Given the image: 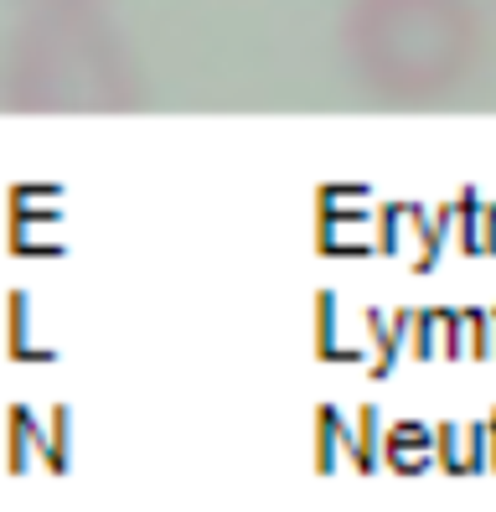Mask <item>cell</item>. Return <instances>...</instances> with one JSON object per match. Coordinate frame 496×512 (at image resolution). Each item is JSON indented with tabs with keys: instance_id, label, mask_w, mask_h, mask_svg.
<instances>
[{
	"instance_id": "1",
	"label": "cell",
	"mask_w": 496,
	"mask_h": 512,
	"mask_svg": "<svg viewBox=\"0 0 496 512\" xmlns=\"http://www.w3.org/2000/svg\"><path fill=\"white\" fill-rule=\"evenodd\" d=\"M145 78L124 32L99 11H31L0 52V104L21 114L140 109Z\"/></svg>"
},
{
	"instance_id": "3",
	"label": "cell",
	"mask_w": 496,
	"mask_h": 512,
	"mask_svg": "<svg viewBox=\"0 0 496 512\" xmlns=\"http://www.w3.org/2000/svg\"><path fill=\"white\" fill-rule=\"evenodd\" d=\"M26 11H83V6H104V0H21Z\"/></svg>"
},
{
	"instance_id": "2",
	"label": "cell",
	"mask_w": 496,
	"mask_h": 512,
	"mask_svg": "<svg viewBox=\"0 0 496 512\" xmlns=\"http://www.w3.org/2000/svg\"><path fill=\"white\" fill-rule=\"evenodd\" d=\"M341 52L372 99L434 104L476 73V0H347Z\"/></svg>"
}]
</instances>
